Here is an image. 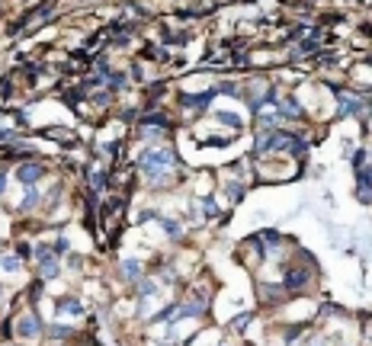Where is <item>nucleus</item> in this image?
Instances as JSON below:
<instances>
[{
	"label": "nucleus",
	"mask_w": 372,
	"mask_h": 346,
	"mask_svg": "<svg viewBox=\"0 0 372 346\" xmlns=\"http://www.w3.org/2000/svg\"><path fill=\"white\" fill-rule=\"evenodd\" d=\"M170 167H173V154L167 148H154V151H148L145 157H141V170L151 173V176H158L161 170H170Z\"/></svg>",
	"instance_id": "nucleus-1"
},
{
	"label": "nucleus",
	"mask_w": 372,
	"mask_h": 346,
	"mask_svg": "<svg viewBox=\"0 0 372 346\" xmlns=\"http://www.w3.org/2000/svg\"><path fill=\"white\" fill-rule=\"evenodd\" d=\"M302 151V141L286 135V132H267L260 138V151Z\"/></svg>",
	"instance_id": "nucleus-2"
},
{
	"label": "nucleus",
	"mask_w": 372,
	"mask_h": 346,
	"mask_svg": "<svg viewBox=\"0 0 372 346\" xmlns=\"http://www.w3.org/2000/svg\"><path fill=\"white\" fill-rule=\"evenodd\" d=\"M16 327H19V330H16L19 337H23V340H29V337H35V333H39L42 324H39V317H35V314H26V317H19V324H16Z\"/></svg>",
	"instance_id": "nucleus-3"
},
{
	"label": "nucleus",
	"mask_w": 372,
	"mask_h": 346,
	"mask_svg": "<svg viewBox=\"0 0 372 346\" xmlns=\"http://www.w3.org/2000/svg\"><path fill=\"white\" fill-rule=\"evenodd\" d=\"M359 199L372 202V167H363V170H359Z\"/></svg>",
	"instance_id": "nucleus-4"
},
{
	"label": "nucleus",
	"mask_w": 372,
	"mask_h": 346,
	"mask_svg": "<svg viewBox=\"0 0 372 346\" xmlns=\"http://www.w3.org/2000/svg\"><path fill=\"white\" fill-rule=\"evenodd\" d=\"M55 311H58V314H71V317H77V314H83V305H80V302H74V298H61V302H55Z\"/></svg>",
	"instance_id": "nucleus-5"
},
{
	"label": "nucleus",
	"mask_w": 372,
	"mask_h": 346,
	"mask_svg": "<svg viewBox=\"0 0 372 346\" xmlns=\"http://www.w3.org/2000/svg\"><path fill=\"white\" fill-rule=\"evenodd\" d=\"M16 176H19V180L26 183V186H32V183H35V180L42 176V167H39V164H23Z\"/></svg>",
	"instance_id": "nucleus-6"
},
{
	"label": "nucleus",
	"mask_w": 372,
	"mask_h": 346,
	"mask_svg": "<svg viewBox=\"0 0 372 346\" xmlns=\"http://www.w3.org/2000/svg\"><path fill=\"white\" fill-rule=\"evenodd\" d=\"M0 269L4 272H19L23 269V257H0Z\"/></svg>",
	"instance_id": "nucleus-7"
},
{
	"label": "nucleus",
	"mask_w": 372,
	"mask_h": 346,
	"mask_svg": "<svg viewBox=\"0 0 372 346\" xmlns=\"http://www.w3.org/2000/svg\"><path fill=\"white\" fill-rule=\"evenodd\" d=\"M215 119L228 128H241V116H234V112H215Z\"/></svg>",
	"instance_id": "nucleus-8"
},
{
	"label": "nucleus",
	"mask_w": 372,
	"mask_h": 346,
	"mask_svg": "<svg viewBox=\"0 0 372 346\" xmlns=\"http://www.w3.org/2000/svg\"><path fill=\"white\" fill-rule=\"evenodd\" d=\"M122 272H125V279H141V266L132 263V260H125V263H122Z\"/></svg>",
	"instance_id": "nucleus-9"
},
{
	"label": "nucleus",
	"mask_w": 372,
	"mask_h": 346,
	"mask_svg": "<svg viewBox=\"0 0 372 346\" xmlns=\"http://www.w3.org/2000/svg\"><path fill=\"white\" fill-rule=\"evenodd\" d=\"M209 100H212V93H196V97H186V106H202Z\"/></svg>",
	"instance_id": "nucleus-10"
},
{
	"label": "nucleus",
	"mask_w": 372,
	"mask_h": 346,
	"mask_svg": "<svg viewBox=\"0 0 372 346\" xmlns=\"http://www.w3.org/2000/svg\"><path fill=\"white\" fill-rule=\"evenodd\" d=\"M308 276H305V272H292V276H286V285H292V289H295V285H302Z\"/></svg>",
	"instance_id": "nucleus-11"
},
{
	"label": "nucleus",
	"mask_w": 372,
	"mask_h": 346,
	"mask_svg": "<svg viewBox=\"0 0 372 346\" xmlns=\"http://www.w3.org/2000/svg\"><path fill=\"white\" fill-rule=\"evenodd\" d=\"M52 250H55V257H61L64 250H68V237H58V241H55V247H52Z\"/></svg>",
	"instance_id": "nucleus-12"
},
{
	"label": "nucleus",
	"mask_w": 372,
	"mask_h": 346,
	"mask_svg": "<svg viewBox=\"0 0 372 346\" xmlns=\"http://www.w3.org/2000/svg\"><path fill=\"white\" fill-rule=\"evenodd\" d=\"M282 109H286V112H292V116H295V112H298V106H295V103H292V100H282Z\"/></svg>",
	"instance_id": "nucleus-13"
},
{
	"label": "nucleus",
	"mask_w": 372,
	"mask_h": 346,
	"mask_svg": "<svg viewBox=\"0 0 372 346\" xmlns=\"http://www.w3.org/2000/svg\"><path fill=\"white\" fill-rule=\"evenodd\" d=\"M340 109H343V112H353V109H356V103H353V100H346V97H343V106H340Z\"/></svg>",
	"instance_id": "nucleus-14"
},
{
	"label": "nucleus",
	"mask_w": 372,
	"mask_h": 346,
	"mask_svg": "<svg viewBox=\"0 0 372 346\" xmlns=\"http://www.w3.org/2000/svg\"><path fill=\"white\" fill-rule=\"evenodd\" d=\"M154 292V282H141V295H151Z\"/></svg>",
	"instance_id": "nucleus-15"
},
{
	"label": "nucleus",
	"mask_w": 372,
	"mask_h": 346,
	"mask_svg": "<svg viewBox=\"0 0 372 346\" xmlns=\"http://www.w3.org/2000/svg\"><path fill=\"white\" fill-rule=\"evenodd\" d=\"M52 337H68V327H52Z\"/></svg>",
	"instance_id": "nucleus-16"
},
{
	"label": "nucleus",
	"mask_w": 372,
	"mask_h": 346,
	"mask_svg": "<svg viewBox=\"0 0 372 346\" xmlns=\"http://www.w3.org/2000/svg\"><path fill=\"white\" fill-rule=\"evenodd\" d=\"M4 183H7V173H0V189H4Z\"/></svg>",
	"instance_id": "nucleus-17"
}]
</instances>
